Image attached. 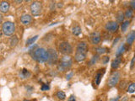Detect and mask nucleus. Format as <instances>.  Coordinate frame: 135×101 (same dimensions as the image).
<instances>
[{"mask_svg": "<svg viewBox=\"0 0 135 101\" xmlns=\"http://www.w3.org/2000/svg\"><path fill=\"white\" fill-rule=\"evenodd\" d=\"M30 55L35 61L39 63L46 62L48 60V52L47 50L42 47H38L37 46H31L30 49Z\"/></svg>", "mask_w": 135, "mask_h": 101, "instance_id": "nucleus-1", "label": "nucleus"}, {"mask_svg": "<svg viewBox=\"0 0 135 101\" xmlns=\"http://www.w3.org/2000/svg\"><path fill=\"white\" fill-rule=\"evenodd\" d=\"M73 59L70 56H63L57 63V70L59 72H66L71 68Z\"/></svg>", "mask_w": 135, "mask_h": 101, "instance_id": "nucleus-2", "label": "nucleus"}, {"mask_svg": "<svg viewBox=\"0 0 135 101\" xmlns=\"http://www.w3.org/2000/svg\"><path fill=\"white\" fill-rule=\"evenodd\" d=\"M2 32L7 36H10L14 35L15 32V24L11 21H6L2 24Z\"/></svg>", "mask_w": 135, "mask_h": 101, "instance_id": "nucleus-3", "label": "nucleus"}, {"mask_svg": "<svg viewBox=\"0 0 135 101\" xmlns=\"http://www.w3.org/2000/svg\"><path fill=\"white\" fill-rule=\"evenodd\" d=\"M58 50L61 54L64 55V56H69V55L73 52V47L67 41L61 42L58 46Z\"/></svg>", "mask_w": 135, "mask_h": 101, "instance_id": "nucleus-4", "label": "nucleus"}, {"mask_svg": "<svg viewBox=\"0 0 135 101\" xmlns=\"http://www.w3.org/2000/svg\"><path fill=\"white\" fill-rule=\"evenodd\" d=\"M120 78H121V74H120L119 72H117V71L113 72L107 80V85L110 88H112L114 86H116L118 83V82H119Z\"/></svg>", "mask_w": 135, "mask_h": 101, "instance_id": "nucleus-5", "label": "nucleus"}, {"mask_svg": "<svg viewBox=\"0 0 135 101\" xmlns=\"http://www.w3.org/2000/svg\"><path fill=\"white\" fill-rule=\"evenodd\" d=\"M48 52V60L46 62H48L49 65H55L58 62V54L56 50L53 48H49L47 50Z\"/></svg>", "mask_w": 135, "mask_h": 101, "instance_id": "nucleus-6", "label": "nucleus"}, {"mask_svg": "<svg viewBox=\"0 0 135 101\" xmlns=\"http://www.w3.org/2000/svg\"><path fill=\"white\" fill-rule=\"evenodd\" d=\"M31 14L34 15V16H38L41 14L42 12V6L41 3L37 2V1H35L33 2L31 4Z\"/></svg>", "mask_w": 135, "mask_h": 101, "instance_id": "nucleus-7", "label": "nucleus"}, {"mask_svg": "<svg viewBox=\"0 0 135 101\" xmlns=\"http://www.w3.org/2000/svg\"><path fill=\"white\" fill-rule=\"evenodd\" d=\"M88 44L86 41H80L78 43L77 47H76V52L75 53H79V54H84L87 55L88 53Z\"/></svg>", "mask_w": 135, "mask_h": 101, "instance_id": "nucleus-8", "label": "nucleus"}, {"mask_svg": "<svg viewBox=\"0 0 135 101\" xmlns=\"http://www.w3.org/2000/svg\"><path fill=\"white\" fill-rule=\"evenodd\" d=\"M118 28H119V24H118L116 21H109L105 25V29L107 32L114 33L116 32Z\"/></svg>", "mask_w": 135, "mask_h": 101, "instance_id": "nucleus-9", "label": "nucleus"}, {"mask_svg": "<svg viewBox=\"0 0 135 101\" xmlns=\"http://www.w3.org/2000/svg\"><path fill=\"white\" fill-rule=\"evenodd\" d=\"M90 42L93 44V45H97L99 44L100 42V40H101V36L100 32H93L90 34Z\"/></svg>", "mask_w": 135, "mask_h": 101, "instance_id": "nucleus-10", "label": "nucleus"}, {"mask_svg": "<svg viewBox=\"0 0 135 101\" xmlns=\"http://www.w3.org/2000/svg\"><path fill=\"white\" fill-rule=\"evenodd\" d=\"M20 21L23 24L28 25L32 22V16L31 14H23L20 17Z\"/></svg>", "mask_w": 135, "mask_h": 101, "instance_id": "nucleus-11", "label": "nucleus"}, {"mask_svg": "<svg viewBox=\"0 0 135 101\" xmlns=\"http://www.w3.org/2000/svg\"><path fill=\"white\" fill-rule=\"evenodd\" d=\"M10 8V3L7 2V1H2L0 3V12L3 13V14H5L8 10H9Z\"/></svg>", "mask_w": 135, "mask_h": 101, "instance_id": "nucleus-12", "label": "nucleus"}, {"mask_svg": "<svg viewBox=\"0 0 135 101\" xmlns=\"http://www.w3.org/2000/svg\"><path fill=\"white\" fill-rule=\"evenodd\" d=\"M19 76H20V78L26 79V78H29L30 77H31V73L29 70L24 68V69H22L19 73Z\"/></svg>", "mask_w": 135, "mask_h": 101, "instance_id": "nucleus-13", "label": "nucleus"}, {"mask_svg": "<svg viewBox=\"0 0 135 101\" xmlns=\"http://www.w3.org/2000/svg\"><path fill=\"white\" fill-rule=\"evenodd\" d=\"M104 73H105V70L102 71V69H101V70H99V71L96 73V74H95V84H96L97 86H98L99 84H100V81H101V78H102V76H103Z\"/></svg>", "mask_w": 135, "mask_h": 101, "instance_id": "nucleus-14", "label": "nucleus"}, {"mask_svg": "<svg viewBox=\"0 0 135 101\" xmlns=\"http://www.w3.org/2000/svg\"><path fill=\"white\" fill-rule=\"evenodd\" d=\"M127 50L126 48V44H122L119 46V47L117 48L116 52V57H122V54L125 52V50Z\"/></svg>", "mask_w": 135, "mask_h": 101, "instance_id": "nucleus-15", "label": "nucleus"}, {"mask_svg": "<svg viewBox=\"0 0 135 101\" xmlns=\"http://www.w3.org/2000/svg\"><path fill=\"white\" fill-rule=\"evenodd\" d=\"M134 39H135V31H131L128 36H127V43H128L129 46H131L134 41Z\"/></svg>", "mask_w": 135, "mask_h": 101, "instance_id": "nucleus-16", "label": "nucleus"}, {"mask_svg": "<svg viewBox=\"0 0 135 101\" xmlns=\"http://www.w3.org/2000/svg\"><path fill=\"white\" fill-rule=\"evenodd\" d=\"M121 63H122V57H117V58H115L112 62V64H111L112 68V69H117V68H118Z\"/></svg>", "mask_w": 135, "mask_h": 101, "instance_id": "nucleus-17", "label": "nucleus"}, {"mask_svg": "<svg viewBox=\"0 0 135 101\" xmlns=\"http://www.w3.org/2000/svg\"><path fill=\"white\" fill-rule=\"evenodd\" d=\"M116 18H117V21L116 22L118 24V23H122L124 21V14L123 13L122 11H118L116 14Z\"/></svg>", "mask_w": 135, "mask_h": 101, "instance_id": "nucleus-18", "label": "nucleus"}, {"mask_svg": "<svg viewBox=\"0 0 135 101\" xmlns=\"http://www.w3.org/2000/svg\"><path fill=\"white\" fill-rule=\"evenodd\" d=\"M72 33H73V35L76 36H79L80 34H81V28H80L79 25H75V26H74L73 29H72Z\"/></svg>", "mask_w": 135, "mask_h": 101, "instance_id": "nucleus-19", "label": "nucleus"}, {"mask_svg": "<svg viewBox=\"0 0 135 101\" xmlns=\"http://www.w3.org/2000/svg\"><path fill=\"white\" fill-rule=\"evenodd\" d=\"M129 24H130V21L128 19L123 21V22H122V24H121V29H122V31L123 32V33L126 32L127 29H128V26H129Z\"/></svg>", "mask_w": 135, "mask_h": 101, "instance_id": "nucleus-20", "label": "nucleus"}, {"mask_svg": "<svg viewBox=\"0 0 135 101\" xmlns=\"http://www.w3.org/2000/svg\"><path fill=\"white\" fill-rule=\"evenodd\" d=\"M124 18H127V19H131V18H133V10L132 9V8H128L125 13H124Z\"/></svg>", "mask_w": 135, "mask_h": 101, "instance_id": "nucleus-21", "label": "nucleus"}, {"mask_svg": "<svg viewBox=\"0 0 135 101\" xmlns=\"http://www.w3.org/2000/svg\"><path fill=\"white\" fill-rule=\"evenodd\" d=\"M95 52L98 53L99 55H102V54H105V53H107V52H109V49L107 48V47H97L95 48Z\"/></svg>", "mask_w": 135, "mask_h": 101, "instance_id": "nucleus-22", "label": "nucleus"}, {"mask_svg": "<svg viewBox=\"0 0 135 101\" xmlns=\"http://www.w3.org/2000/svg\"><path fill=\"white\" fill-rule=\"evenodd\" d=\"M19 43V38L16 36H14L10 40V46L11 47H15L17 46V44Z\"/></svg>", "mask_w": 135, "mask_h": 101, "instance_id": "nucleus-23", "label": "nucleus"}, {"mask_svg": "<svg viewBox=\"0 0 135 101\" xmlns=\"http://www.w3.org/2000/svg\"><path fill=\"white\" fill-rule=\"evenodd\" d=\"M37 39H38V36H33V37L29 38V39L26 41V42H25V45H26V46H31V45L34 44V42H35Z\"/></svg>", "mask_w": 135, "mask_h": 101, "instance_id": "nucleus-24", "label": "nucleus"}, {"mask_svg": "<svg viewBox=\"0 0 135 101\" xmlns=\"http://www.w3.org/2000/svg\"><path fill=\"white\" fill-rule=\"evenodd\" d=\"M56 96H57V98L58 99H61V100L65 99V98H66V94H65V93L63 92V91H61V90L57 92Z\"/></svg>", "mask_w": 135, "mask_h": 101, "instance_id": "nucleus-25", "label": "nucleus"}, {"mask_svg": "<svg viewBox=\"0 0 135 101\" xmlns=\"http://www.w3.org/2000/svg\"><path fill=\"white\" fill-rule=\"evenodd\" d=\"M127 91H128V93H130V94H133V93H134L135 91V83H131L128 88H127Z\"/></svg>", "mask_w": 135, "mask_h": 101, "instance_id": "nucleus-26", "label": "nucleus"}, {"mask_svg": "<svg viewBox=\"0 0 135 101\" xmlns=\"http://www.w3.org/2000/svg\"><path fill=\"white\" fill-rule=\"evenodd\" d=\"M127 86H128V81H126V80H122L119 83V88L122 90L125 89Z\"/></svg>", "mask_w": 135, "mask_h": 101, "instance_id": "nucleus-27", "label": "nucleus"}, {"mask_svg": "<svg viewBox=\"0 0 135 101\" xmlns=\"http://www.w3.org/2000/svg\"><path fill=\"white\" fill-rule=\"evenodd\" d=\"M98 60H99V56H98V55H95V56L92 57L91 60L90 61V65L92 66V65L95 64V63L97 62V61H98Z\"/></svg>", "mask_w": 135, "mask_h": 101, "instance_id": "nucleus-28", "label": "nucleus"}, {"mask_svg": "<svg viewBox=\"0 0 135 101\" xmlns=\"http://www.w3.org/2000/svg\"><path fill=\"white\" fill-rule=\"evenodd\" d=\"M49 88H50V87H49L48 84L44 83V84H42V86H41V91H47V90L49 89Z\"/></svg>", "mask_w": 135, "mask_h": 101, "instance_id": "nucleus-29", "label": "nucleus"}, {"mask_svg": "<svg viewBox=\"0 0 135 101\" xmlns=\"http://www.w3.org/2000/svg\"><path fill=\"white\" fill-rule=\"evenodd\" d=\"M110 60V57L108 56H105L102 57V62H103V64H107V63H108Z\"/></svg>", "mask_w": 135, "mask_h": 101, "instance_id": "nucleus-30", "label": "nucleus"}, {"mask_svg": "<svg viewBox=\"0 0 135 101\" xmlns=\"http://www.w3.org/2000/svg\"><path fill=\"white\" fill-rule=\"evenodd\" d=\"M74 76V73L73 72H70V73H69L67 75H66V79L69 81V80H70L72 78V77Z\"/></svg>", "mask_w": 135, "mask_h": 101, "instance_id": "nucleus-31", "label": "nucleus"}, {"mask_svg": "<svg viewBox=\"0 0 135 101\" xmlns=\"http://www.w3.org/2000/svg\"><path fill=\"white\" fill-rule=\"evenodd\" d=\"M130 6H131L130 8H132V9L133 10L135 8V1H131L130 2Z\"/></svg>", "mask_w": 135, "mask_h": 101, "instance_id": "nucleus-32", "label": "nucleus"}, {"mask_svg": "<svg viewBox=\"0 0 135 101\" xmlns=\"http://www.w3.org/2000/svg\"><path fill=\"white\" fill-rule=\"evenodd\" d=\"M134 60H135V58L134 57L132 58V61H131V65H130V68L131 69H133V66H134Z\"/></svg>", "mask_w": 135, "mask_h": 101, "instance_id": "nucleus-33", "label": "nucleus"}, {"mask_svg": "<svg viewBox=\"0 0 135 101\" xmlns=\"http://www.w3.org/2000/svg\"><path fill=\"white\" fill-rule=\"evenodd\" d=\"M68 101H76V99H75V96L74 95H70V97L68 99Z\"/></svg>", "mask_w": 135, "mask_h": 101, "instance_id": "nucleus-34", "label": "nucleus"}, {"mask_svg": "<svg viewBox=\"0 0 135 101\" xmlns=\"http://www.w3.org/2000/svg\"><path fill=\"white\" fill-rule=\"evenodd\" d=\"M119 40H120V37H117L116 39L113 41V46H115V45L117 43V42L119 41Z\"/></svg>", "mask_w": 135, "mask_h": 101, "instance_id": "nucleus-35", "label": "nucleus"}, {"mask_svg": "<svg viewBox=\"0 0 135 101\" xmlns=\"http://www.w3.org/2000/svg\"><path fill=\"white\" fill-rule=\"evenodd\" d=\"M120 99V96H117V98H114V99H110V101H118Z\"/></svg>", "mask_w": 135, "mask_h": 101, "instance_id": "nucleus-36", "label": "nucleus"}, {"mask_svg": "<svg viewBox=\"0 0 135 101\" xmlns=\"http://www.w3.org/2000/svg\"><path fill=\"white\" fill-rule=\"evenodd\" d=\"M120 101H128V96H124L123 98H122Z\"/></svg>", "mask_w": 135, "mask_h": 101, "instance_id": "nucleus-37", "label": "nucleus"}, {"mask_svg": "<svg viewBox=\"0 0 135 101\" xmlns=\"http://www.w3.org/2000/svg\"><path fill=\"white\" fill-rule=\"evenodd\" d=\"M3 15L0 14V24H1L2 22H3Z\"/></svg>", "mask_w": 135, "mask_h": 101, "instance_id": "nucleus-38", "label": "nucleus"}, {"mask_svg": "<svg viewBox=\"0 0 135 101\" xmlns=\"http://www.w3.org/2000/svg\"><path fill=\"white\" fill-rule=\"evenodd\" d=\"M2 35H3V32H2V31H1V29H0V38L2 37Z\"/></svg>", "mask_w": 135, "mask_h": 101, "instance_id": "nucleus-39", "label": "nucleus"}, {"mask_svg": "<svg viewBox=\"0 0 135 101\" xmlns=\"http://www.w3.org/2000/svg\"><path fill=\"white\" fill-rule=\"evenodd\" d=\"M23 101H31V100H28V99H25V100H23Z\"/></svg>", "mask_w": 135, "mask_h": 101, "instance_id": "nucleus-40", "label": "nucleus"}]
</instances>
